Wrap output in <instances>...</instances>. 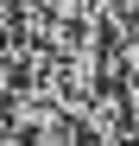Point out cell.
<instances>
[{
  "label": "cell",
  "instance_id": "obj_1",
  "mask_svg": "<svg viewBox=\"0 0 139 146\" xmlns=\"http://www.w3.org/2000/svg\"><path fill=\"white\" fill-rule=\"evenodd\" d=\"M32 146H82V127H76V121H63V114H57V121H44V127L32 133Z\"/></svg>",
  "mask_w": 139,
  "mask_h": 146
},
{
  "label": "cell",
  "instance_id": "obj_2",
  "mask_svg": "<svg viewBox=\"0 0 139 146\" xmlns=\"http://www.w3.org/2000/svg\"><path fill=\"white\" fill-rule=\"evenodd\" d=\"M120 108H127V121L139 127V76H127V95H120Z\"/></svg>",
  "mask_w": 139,
  "mask_h": 146
},
{
  "label": "cell",
  "instance_id": "obj_3",
  "mask_svg": "<svg viewBox=\"0 0 139 146\" xmlns=\"http://www.w3.org/2000/svg\"><path fill=\"white\" fill-rule=\"evenodd\" d=\"M19 140V127H13V114H7V102H0V146H13Z\"/></svg>",
  "mask_w": 139,
  "mask_h": 146
}]
</instances>
